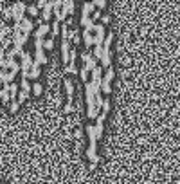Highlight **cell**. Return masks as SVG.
<instances>
[{
    "mask_svg": "<svg viewBox=\"0 0 180 184\" xmlns=\"http://www.w3.org/2000/svg\"><path fill=\"white\" fill-rule=\"evenodd\" d=\"M11 11H13V20L15 23H20L23 18H25V11H27V5L23 2H16L11 5Z\"/></svg>",
    "mask_w": 180,
    "mask_h": 184,
    "instance_id": "1",
    "label": "cell"
},
{
    "mask_svg": "<svg viewBox=\"0 0 180 184\" xmlns=\"http://www.w3.org/2000/svg\"><path fill=\"white\" fill-rule=\"evenodd\" d=\"M81 60H83V67H85L86 70H90V72L97 67V65H96V60H94V56H92L88 51H85V52L81 54Z\"/></svg>",
    "mask_w": 180,
    "mask_h": 184,
    "instance_id": "2",
    "label": "cell"
},
{
    "mask_svg": "<svg viewBox=\"0 0 180 184\" xmlns=\"http://www.w3.org/2000/svg\"><path fill=\"white\" fill-rule=\"evenodd\" d=\"M20 27H22V34H27V36H29V33L34 29V23H33L31 18H27V16H25V18L20 22Z\"/></svg>",
    "mask_w": 180,
    "mask_h": 184,
    "instance_id": "3",
    "label": "cell"
},
{
    "mask_svg": "<svg viewBox=\"0 0 180 184\" xmlns=\"http://www.w3.org/2000/svg\"><path fill=\"white\" fill-rule=\"evenodd\" d=\"M49 31H51V25H49V23H40L38 29H36V33H34V36H36V38H43Z\"/></svg>",
    "mask_w": 180,
    "mask_h": 184,
    "instance_id": "4",
    "label": "cell"
},
{
    "mask_svg": "<svg viewBox=\"0 0 180 184\" xmlns=\"http://www.w3.org/2000/svg\"><path fill=\"white\" fill-rule=\"evenodd\" d=\"M63 9H61V13L67 16V15H70V13H74V7H76V4L72 2V0H67V2H63V5H61Z\"/></svg>",
    "mask_w": 180,
    "mask_h": 184,
    "instance_id": "5",
    "label": "cell"
},
{
    "mask_svg": "<svg viewBox=\"0 0 180 184\" xmlns=\"http://www.w3.org/2000/svg\"><path fill=\"white\" fill-rule=\"evenodd\" d=\"M13 78H15V74L9 72V70H2L0 72V81H2V85H9Z\"/></svg>",
    "mask_w": 180,
    "mask_h": 184,
    "instance_id": "6",
    "label": "cell"
},
{
    "mask_svg": "<svg viewBox=\"0 0 180 184\" xmlns=\"http://www.w3.org/2000/svg\"><path fill=\"white\" fill-rule=\"evenodd\" d=\"M34 63H36V65H45V63H47V56H45L43 49L34 52Z\"/></svg>",
    "mask_w": 180,
    "mask_h": 184,
    "instance_id": "7",
    "label": "cell"
},
{
    "mask_svg": "<svg viewBox=\"0 0 180 184\" xmlns=\"http://www.w3.org/2000/svg\"><path fill=\"white\" fill-rule=\"evenodd\" d=\"M40 76V65H36L34 61H33V65H31V70H29V76H27V80H36Z\"/></svg>",
    "mask_w": 180,
    "mask_h": 184,
    "instance_id": "8",
    "label": "cell"
},
{
    "mask_svg": "<svg viewBox=\"0 0 180 184\" xmlns=\"http://www.w3.org/2000/svg\"><path fill=\"white\" fill-rule=\"evenodd\" d=\"M83 43H85V47H86V49H90V47L94 45V36H92V33L83 31Z\"/></svg>",
    "mask_w": 180,
    "mask_h": 184,
    "instance_id": "9",
    "label": "cell"
},
{
    "mask_svg": "<svg viewBox=\"0 0 180 184\" xmlns=\"http://www.w3.org/2000/svg\"><path fill=\"white\" fill-rule=\"evenodd\" d=\"M65 92H67V98L72 99V94H74V85H72V80L67 78L65 80Z\"/></svg>",
    "mask_w": 180,
    "mask_h": 184,
    "instance_id": "10",
    "label": "cell"
},
{
    "mask_svg": "<svg viewBox=\"0 0 180 184\" xmlns=\"http://www.w3.org/2000/svg\"><path fill=\"white\" fill-rule=\"evenodd\" d=\"M99 112L101 110L97 106H88V108H86V117H88V119H97Z\"/></svg>",
    "mask_w": 180,
    "mask_h": 184,
    "instance_id": "11",
    "label": "cell"
},
{
    "mask_svg": "<svg viewBox=\"0 0 180 184\" xmlns=\"http://www.w3.org/2000/svg\"><path fill=\"white\" fill-rule=\"evenodd\" d=\"M94 15V4H83V16L90 18Z\"/></svg>",
    "mask_w": 180,
    "mask_h": 184,
    "instance_id": "12",
    "label": "cell"
},
{
    "mask_svg": "<svg viewBox=\"0 0 180 184\" xmlns=\"http://www.w3.org/2000/svg\"><path fill=\"white\" fill-rule=\"evenodd\" d=\"M0 99H2V103H9V101H11V96H9L7 85H4V88H0Z\"/></svg>",
    "mask_w": 180,
    "mask_h": 184,
    "instance_id": "13",
    "label": "cell"
},
{
    "mask_svg": "<svg viewBox=\"0 0 180 184\" xmlns=\"http://www.w3.org/2000/svg\"><path fill=\"white\" fill-rule=\"evenodd\" d=\"M76 60H78V49H76V47H72V49H70V52H69V63L76 65Z\"/></svg>",
    "mask_w": 180,
    "mask_h": 184,
    "instance_id": "14",
    "label": "cell"
},
{
    "mask_svg": "<svg viewBox=\"0 0 180 184\" xmlns=\"http://www.w3.org/2000/svg\"><path fill=\"white\" fill-rule=\"evenodd\" d=\"M112 78H114V70L108 67V69H106V74H104V78H103V85H110Z\"/></svg>",
    "mask_w": 180,
    "mask_h": 184,
    "instance_id": "15",
    "label": "cell"
},
{
    "mask_svg": "<svg viewBox=\"0 0 180 184\" xmlns=\"http://www.w3.org/2000/svg\"><path fill=\"white\" fill-rule=\"evenodd\" d=\"M51 31H52V36H58V34H60V31H61V23L54 20L52 23H51Z\"/></svg>",
    "mask_w": 180,
    "mask_h": 184,
    "instance_id": "16",
    "label": "cell"
},
{
    "mask_svg": "<svg viewBox=\"0 0 180 184\" xmlns=\"http://www.w3.org/2000/svg\"><path fill=\"white\" fill-rule=\"evenodd\" d=\"M25 13H29V16H38L40 18V9L36 5H27V11Z\"/></svg>",
    "mask_w": 180,
    "mask_h": 184,
    "instance_id": "17",
    "label": "cell"
},
{
    "mask_svg": "<svg viewBox=\"0 0 180 184\" xmlns=\"http://www.w3.org/2000/svg\"><path fill=\"white\" fill-rule=\"evenodd\" d=\"M78 72H79V70L76 69V65H72V63L65 65V74H72V76H74V74H78Z\"/></svg>",
    "mask_w": 180,
    "mask_h": 184,
    "instance_id": "18",
    "label": "cell"
},
{
    "mask_svg": "<svg viewBox=\"0 0 180 184\" xmlns=\"http://www.w3.org/2000/svg\"><path fill=\"white\" fill-rule=\"evenodd\" d=\"M92 56H94V60H101V58H103V45H96Z\"/></svg>",
    "mask_w": 180,
    "mask_h": 184,
    "instance_id": "19",
    "label": "cell"
},
{
    "mask_svg": "<svg viewBox=\"0 0 180 184\" xmlns=\"http://www.w3.org/2000/svg\"><path fill=\"white\" fill-rule=\"evenodd\" d=\"M18 87H20L22 92H29V90H31V83H29V80H22Z\"/></svg>",
    "mask_w": 180,
    "mask_h": 184,
    "instance_id": "20",
    "label": "cell"
},
{
    "mask_svg": "<svg viewBox=\"0 0 180 184\" xmlns=\"http://www.w3.org/2000/svg\"><path fill=\"white\" fill-rule=\"evenodd\" d=\"M31 90H33V94H34V96H40L41 90H43V87H41L40 83H33V85H31Z\"/></svg>",
    "mask_w": 180,
    "mask_h": 184,
    "instance_id": "21",
    "label": "cell"
},
{
    "mask_svg": "<svg viewBox=\"0 0 180 184\" xmlns=\"http://www.w3.org/2000/svg\"><path fill=\"white\" fill-rule=\"evenodd\" d=\"M0 15H2V20H9V18H13V11H11V7H5Z\"/></svg>",
    "mask_w": 180,
    "mask_h": 184,
    "instance_id": "22",
    "label": "cell"
},
{
    "mask_svg": "<svg viewBox=\"0 0 180 184\" xmlns=\"http://www.w3.org/2000/svg\"><path fill=\"white\" fill-rule=\"evenodd\" d=\"M79 74H81V80L85 83H88V76H90V70H86L85 67H81L79 69Z\"/></svg>",
    "mask_w": 180,
    "mask_h": 184,
    "instance_id": "23",
    "label": "cell"
},
{
    "mask_svg": "<svg viewBox=\"0 0 180 184\" xmlns=\"http://www.w3.org/2000/svg\"><path fill=\"white\" fill-rule=\"evenodd\" d=\"M43 49H47V51L54 49V38H47V40H43Z\"/></svg>",
    "mask_w": 180,
    "mask_h": 184,
    "instance_id": "24",
    "label": "cell"
},
{
    "mask_svg": "<svg viewBox=\"0 0 180 184\" xmlns=\"http://www.w3.org/2000/svg\"><path fill=\"white\" fill-rule=\"evenodd\" d=\"M18 108H20V103H18V101H11V106H9L11 114H16V112H18Z\"/></svg>",
    "mask_w": 180,
    "mask_h": 184,
    "instance_id": "25",
    "label": "cell"
},
{
    "mask_svg": "<svg viewBox=\"0 0 180 184\" xmlns=\"http://www.w3.org/2000/svg\"><path fill=\"white\" fill-rule=\"evenodd\" d=\"M27 96H29V92H22V90H20V92H18V99H16V101L23 103L25 99H27Z\"/></svg>",
    "mask_w": 180,
    "mask_h": 184,
    "instance_id": "26",
    "label": "cell"
},
{
    "mask_svg": "<svg viewBox=\"0 0 180 184\" xmlns=\"http://www.w3.org/2000/svg\"><path fill=\"white\" fill-rule=\"evenodd\" d=\"M34 47H36V51H41L43 49V38H36L34 40Z\"/></svg>",
    "mask_w": 180,
    "mask_h": 184,
    "instance_id": "27",
    "label": "cell"
},
{
    "mask_svg": "<svg viewBox=\"0 0 180 184\" xmlns=\"http://www.w3.org/2000/svg\"><path fill=\"white\" fill-rule=\"evenodd\" d=\"M94 7L103 9V7H106V2H104V0H96V2H94Z\"/></svg>",
    "mask_w": 180,
    "mask_h": 184,
    "instance_id": "28",
    "label": "cell"
},
{
    "mask_svg": "<svg viewBox=\"0 0 180 184\" xmlns=\"http://www.w3.org/2000/svg\"><path fill=\"white\" fill-rule=\"evenodd\" d=\"M90 18H92V22H96L97 18H101V11H94V15H92Z\"/></svg>",
    "mask_w": 180,
    "mask_h": 184,
    "instance_id": "29",
    "label": "cell"
},
{
    "mask_svg": "<svg viewBox=\"0 0 180 184\" xmlns=\"http://www.w3.org/2000/svg\"><path fill=\"white\" fill-rule=\"evenodd\" d=\"M45 5H47V2H45V0H40V2L36 4V7H38V9H43Z\"/></svg>",
    "mask_w": 180,
    "mask_h": 184,
    "instance_id": "30",
    "label": "cell"
},
{
    "mask_svg": "<svg viewBox=\"0 0 180 184\" xmlns=\"http://www.w3.org/2000/svg\"><path fill=\"white\" fill-rule=\"evenodd\" d=\"M70 112H72V105L67 103V105H65V114H70Z\"/></svg>",
    "mask_w": 180,
    "mask_h": 184,
    "instance_id": "31",
    "label": "cell"
},
{
    "mask_svg": "<svg viewBox=\"0 0 180 184\" xmlns=\"http://www.w3.org/2000/svg\"><path fill=\"white\" fill-rule=\"evenodd\" d=\"M108 22H110V16H108V15H103V25L108 23Z\"/></svg>",
    "mask_w": 180,
    "mask_h": 184,
    "instance_id": "32",
    "label": "cell"
},
{
    "mask_svg": "<svg viewBox=\"0 0 180 184\" xmlns=\"http://www.w3.org/2000/svg\"><path fill=\"white\" fill-rule=\"evenodd\" d=\"M81 135H83V132H81V128H78L76 130V137H81Z\"/></svg>",
    "mask_w": 180,
    "mask_h": 184,
    "instance_id": "33",
    "label": "cell"
},
{
    "mask_svg": "<svg viewBox=\"0 0 180 184\" xmlns=\"http://www.w3.org/2000/svg\"><path fill=\"white\" fill-rule=\"evenodd\" d=\"M0 87H2V81H0Z\"/></svg>",
    "mask_w": 180,
    "mask_h": 184,
    "instance_id": "34",
    "label": "cell"
}]
</instances>
